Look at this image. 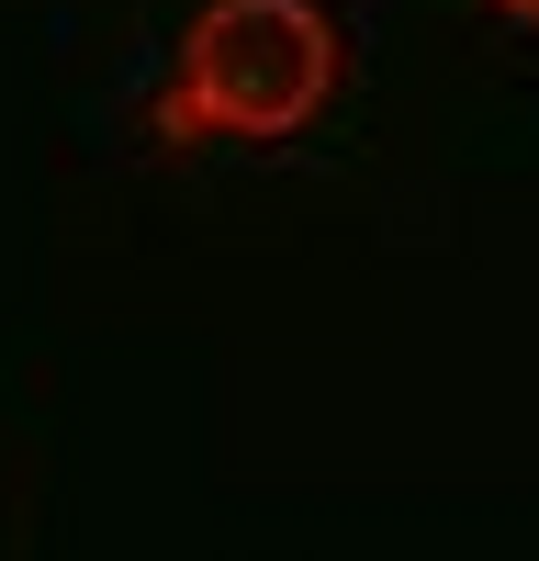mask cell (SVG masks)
<instances>
[{"label":"cell","instance_id":"obj_1","mask_svg":"<svg viewBox=\"0 0 539 561\" xmlns=\"http://www.w3.org/2000/svg\"><path fill=\"white\" fill-rule=\"evenodd\" d=\"M337 90V34L314 0H214L180 34L169 68V135H214V147H282L326 113Z\"/></svg>","mask_w":539,"mask_h":561},{"label":"cell","instance_id":"obj_2","mask_svg":"<svg viewBox=\"0 0 539 561\" xmlns=\"http://www.w3.org/2000/svg\"><path fill=\"white\" fill-rule=\"evenodd\" d=\"M494 12H506V23H528V34H539V0H494Z\"/></svg>","mask_w":539,"mask_h":561}]
</instances>
